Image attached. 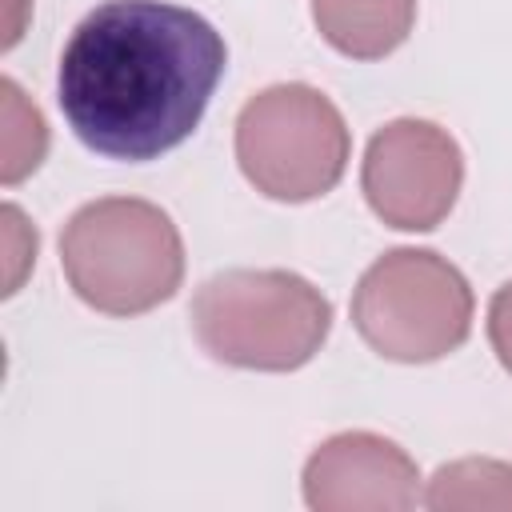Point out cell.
<instances>
[{
	"mask_svg": "<svg viewBox=\"0 0 512 512\" xmlns=\"http://www.w3.org/2000/svg\"><path fill=\"white\" fill-rule=\"evenodd\" d=\"M224 64V36L200 12L164 0H108L72 28L56 100L84 148L140 164L196 132Z\"/></svg>",
	"mask_w": 512,
	"mask_h": 512,
	"instance_id": "1",
	"label": "cell"
},
{
	"mask_svg": "<svg viewBox=\"0 0 512 512\" xmlns=\"http://www.w3.org/2000/svg\"><path fill=\"white\" fill-rule=\"evenodd\" d=\"M60 268L88 308L140 316L176 296L184 280V240L160 204L100 196L64 224Z\"/></svg>",
	"mask_w": 512,
	"mask_h": 512,
	"instance_id": "2",
	"label": "cell"
},
{
	"mask_svg": "<svg viewBox=\"0 0 512 512\" xmlns=\"http://www.w3.org/2000/svg\"><path fill=\"white\" fill-rule=\"evenodd\" d=\"M328 296L288 268H224L192 296L200 348L248 372H296L328 340Z\"/></svg>",
	"mask_w": 512,
	"mask_h": 512,
	"instance_id": "3",
	"label": "cell"
},
{
	"mask_svg": "<svg viewBox=\"0 0 512 512\" xmlns=\"http://www.w3.org/2000/svg\"><path fill=\"white\" fill-rule=\"evenodd\" d=\"M472 288L464 272L432 248H392L360 276L352 324L360 340L396 364H432L472 332Z\"/></svg>",
	"mask_w": 512,
	"mask_h": 512,
	"instance_id": "4",
	"label": "cell"
},
{
	"mask_svg": "<svg viewBox=\"0 0 512 512\" xmlns=\"http://www.w3.org/2000/svg\"><path fill=\"white\" fill-rule=\"evenodd\" d=\"M348 156L352 132L340 108L312 84H272L236 116V164L268 200L304 204L332 192Z\"/></svg>",
	"mask_w": 512,
	"mask_h": 512,
	"instance_id": "5",
	"label": "cell"
},
{
	"mask_svg": "<svg viewBox=\"0 0 512 512\" xmlns=\"http://www.w3.org/2000/svg\"><path fill=\"white\" fill-rule=\"evenodd\" d=\"M464 184V152L456 136L432 120L400 116L384 124L360 164L368 208L400 232H432L456 204Z\"/></svg>",
	"mask_w": 512,
	"mask_h": 512,
	"instance_id": "6",
	"label": "cell"
},
{
	"mask_svg": "<svg viewBox=\"0 0 512 512\" xmlns=\"http://www.w3.org/2000/svg\"><path fill=\"white\" fill-rule=\"evenodd\" d=\"M312 512H408L424 504L416 460L380 432H336L304 464Z\"/></svg>",
	"mask_w": 512,
	"mask_h": 512,
	"instance_id": "7",
	"label": "cell"
},
{
	"mask_svg": "<svg viewBox=\"0 0 512 512\" xmlns=\"http://www.w3.org/2000/svg\"><path fill=\"white\" fill-rule=\"evenodd\" d=\"M312 20L340 56L380 60L408 40L416 0H312Z\"/></svg>",
	"mask_w": 512,
	"mask_h": 512,
	"instance_id": "8",
	"label": "cell"
},
{
	"mask_svg": "<svg viewBox=\"0 0 512 512\" xmlns=\"http://www.w3.org/2000/svg\"><path fill=\"white\" fill-rule=\"evenodd\" d=\"M424 504L432 512H512V464L488 456L440 464L424 488Z\"/></svg>",
	"mask_w": 512,
	"mask_h": 512,
	"instance_id": "9",
	"label": "cell"
},
{
	"mask_svg": "<svg viewBox=\"0 0 512 512\" xmlns=\"http://www.w3.org/2000/svg\"><path fill=\"white\" fill-rule=\"evenodd\" d=\"M0 96H4V184L24 180L28 172H36V164L44 160L48 148V128L36 104L24 100V92L12 80H0Z\"/></svg>",
	"mask_w": 512,
	"mask_h": 512,
	"instance_id": "10",
	"label": "cell"
},
{
	"mask_svg": "<svg viewBox=\"0 0 512 512\" xmlns=\"http://www.w3.org/2000/svg\"><path fill=\"white\" fill-rule=\"evenodd\" d=\"M488 344H492L500 368L512 376V280L500 284L488 300Z\"/></svg>",
	"mask_w": 512,
	"mask_h": 512,
	"instance_id": "11",
	"label": "cell"
}]
</instances>
